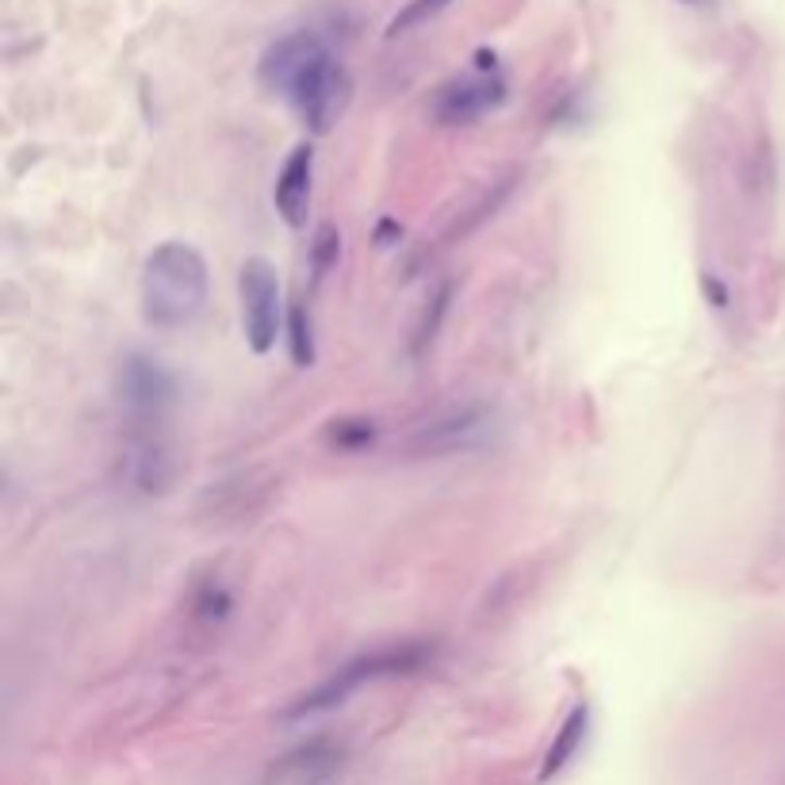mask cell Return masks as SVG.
<instances>
[{"label":"cell","instance_id":"cell-1","mask_svg":"<svg viewBox=\"0 0 785 785\" xmlns=\"http://www.w3.org/2000/svg\"><path fill=\"white\" fill-rule=\"evenodd\" d=\"M207 261L188 242H162L142 265V318L154 330H185L207 303Z\"/></svg>","mask_w":785,"mask_h":785},{"label":"cell","instance_id":"cell-2","mask_svg":"<svg viewBox=\"0 0 785 785\" xmlns=\"http://www.w3.org/2000/svg\"><path fill=\"white\" fill-rule=\"evenodd\" d=\"M426 656H430V651L421 648V644H403V648H383V651H372V656L353 659V663H345L341 671H333L326 682H318L315 689L295 697V701L283 709V721H303V717H318V712L338 709V705H345V697L365 686V682L383 679V674H410L426 663Z\"/></svg>","mask_w":785,"mask_h":785},{"label":"cell","instance_id":"cell-3","mask_svg":"<svg viewBox=\"0 0 785 785\" xmlns=\"http://www.w3.org/2000/svg\"><path fill=\"white\" fill-rule=\"evenodd\" d=\"M349 89H353V85H349L345 65H341L330 50H322V54L295 77V85L288 89V100H292V107L300 112V119L307 123V130L330 135L338 115L345 112L349 104Z\"/></svg>","mask_w":785,"mask_h":785},{"label":"cell","instance_id":"cell-4","mask_svg":"<svg viewBox=\"0 0 785 785\" xmlns=\"http://www.w3.org/2000/svg\"><path fill=\"white\" fill-rule=\"evenodd\" d=\"M238 295H242V330L245 345L257 356H268L280 338L283 307H280V280L276 265L265 257H250L238 273Z\"/></svg>","mask_w":785,"mask_h":785},{"label":"cell","instance_id":"cell-5","mask_svg":"<svg viewBox=\"0 0 785 785\" xmlns=\"http://www.w3.org/2000/svg\"><path fill=\"white\" fill-rule=\"evenodd\" d=\"M115 388H119V398L135 418V426H142V430H154L165 418V410L177 403V376L150 353L123 356Z\"/></svg>","mask_w":785,"mask_h":785},{"label":"cell","instance_id":"cell-6","mask_svg":"<svg viewBox=\"0 0 785 785\" xmlns=\"http://www.w3.org/2000/svg\"><path fill=\"white\" fill-rule=\"evenodd\" d=\"M506 100V85L498 74H468L456 81L441 85L430 100V115L445 127H464L476 123L479 115L494 112Z\"/></svg>","mask_w":785,"mask_h":785},{"label":"cell","instance_id":"cell-7","mask_svg":"<svg viewBox=\"0 0 785 785\" xmlns=\"http://www.w3.org/2000/svg\"><path fill=\"white\" fill-rule=\"evenodd\" d=\"M326 50V42L318 39L315 31H292L283 35V39H276L273 47L265 50V58H261V85L273 92H283L288 97V89L295 85V77L307 69L311 62H315L318 54Z\"/></svg>","mask_w":785,"mask_h":785},{"label":"cell","instance_id":"cell-8","mask_svg":"<svg viewBox=\"0 0 785 785\" xmlns=\"http://www.w3.org/2000/svg\"><path fill=\"white\" fill-rule=\"evenodd\" d=\"M311 177H315V147L300 142L292 154L283 157L280 177L273 188V203L280 211V219L292 230H300L307 223V207H311Z\"/></svg>","mask_w":785,"mask_h":785},{"label":"cell","instance_id":"cell-9","mask_svg":"<svg viewBox=\"0 0 785 785\" xmlns=\"http://www.w3.org/2000/svg\"><path fill=\"white\" fill-rule=\"evenodd\" d=\"M486 430L483 410H460L448 418L433 421L430 430L418 438L421 453H456V448H471L479 441V433Z\"/></svg>","mask_w":785,"mask_h":785},{"label":"cell","instance_id":"cell-10","mask_svg":"<svg viewBox=\"0 0 785 785\" xmlns=\"http://www.w3.org/2000/svg\"><path fill=\"white\" fill-rule=\"evenodd\" d=\"M586 729H591V709H586L583 701L575 705V709L567 712V721L559 724L556 739H552L548 755H544V767H541V782H552V777L559 774V770L567 767V762L575 759V751L583 747V736Z\"/></svg>","mask_w":785,"mask_h":785},{"label":"cell","instance_id":"cell-11","mask_svg":"<svg viewBox=\"0 0 785 785\" xmlns=\"http://www.w3.org/2000/svg\"><path fill=\"white\" fill-rule=\"evenodd\" d=\"M169 448L162 445V441L154 438V433H142L135 445V453H130V479H135L142 491H165L169 486Z\"/></svg>","mask_w":785,"mask_h":785},{"label":"cell","instance_id":"cell-12","mask_svg":"<svg viewBox=\"0 0 785 785\" xmlns=\"http://www.w3.org/2000/svg\"><path fill=\"white\" fill-rule=\"evenodd\" d=\"M380 426L365 414H349V418H333L326 426V445L338 448V453H365L368 445L376 441Z\"/></svg>","mask_w":785,"mask_h":785},{"label":"cell","instance_id":"cell-13","mask_svg":"<svg viewBox=\"0 0 785 785\" xmlns=\"http://www.w3.org/2000/svg\"><path fill=\"white\" fill-rule=\"evenodd\" d=\"M288 349H292L295 368L315 365V330H311V315L303 311V303H292L288 311Z\"/></svg>","mask_w":785,"mask_h":785},{"label":"cell","instance_id":"cell-14","mask_svg":"<svg viewBox=\"0 0 785 785\" xmlns=\"http://www.w3.org/2000/svg\"><path fill=\"white\" fill-rule=\"evenodd\" d=\"M341 257V235L333 223H322L311 238V268H315V280H322Z\"/></svg>","mask_w":785,"mask_h":785},{"label":"cell","instance_id":"cell-15","mask_svg":"<svg viewBox=\"0 0 785 785\" xmlns=\"http://www.w3.org/2000/svg\"><path fill=\"white\" fill-rule=\"evenodd\" d=\"M453 0H410L403 12H395V20L388 24V39H395V35L410 31V27L426 24V20H433L438 12H445Z\"/></svg>","mask_w":785,"mask_h":785},{"label":"cell","instance_id":"cell-16","mask_svg":"<svg viewBox=\"0 0 785 785\" xmlns=\"http://www.w3.org/2000/svg\"><path fill=\"white\" fill-rule=\"evenodd\" d=\"M448 300H453V288H441L438 295L430 300V311H426V318H421V326H418V338H414V353H421V349L430 345L433 338H438V330H441V318L448 315Z\"/></svg>","mask_w":785,"mask_h":785},{"label":"cell","instance_id":"cell-17","mask_svg":"<svg viewBox=\"0 0 785 785\" xmlns=\"http://www.w3.org/2000/svg\"><path fill=\"white\" fill-rule=\"evenodd\" d=\"M195 609H200L203 617H215V621H223V617L230 613V594L223 591V586H203V594L195 598Z\"/></svg>","mask_w":785,"mask_h":785},{"label":"cell","instance_id":"cell-18","mask_svg":"<svg viewBox=\"0 0 785 785\" xmlns=\"http://www.w3.org/2000/svg\"><path fill=\"white\" fill-rule=\"evenodd\" d=\"M701 288H705V292L712 295V307H729V292H724V283H717V280H712L709 273L701 276Z\"/></svg>","mask_w":785,"mask_h":785},{"label":"cell","instance_id":"cell-19","mask_svg":"<svg viewBox=\"0 0 785 785\" xmlns=\"http://www.w3.org/2000/svg\"><path fill=\"white\" fill-rule=\"evenodd\" d=\"M476 65H479V74H494V65H498V58H494V50H479V54H476Z\"/></svg>","mask_w":785,"mask_h":785},{"label":"cell","instance_id":"cell-20","mask_svg":"<svg viewBox=\"0 0 785 785\" xmlns=\"http://www.w3.org/2000/svg\"><path fill=\"white\" fill-rule=\"evenodd\" d=\"M682 4H701V0H682Z\"/></svg>","mask_w":785,"mask_h":785}]
</instances>
